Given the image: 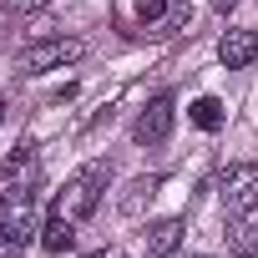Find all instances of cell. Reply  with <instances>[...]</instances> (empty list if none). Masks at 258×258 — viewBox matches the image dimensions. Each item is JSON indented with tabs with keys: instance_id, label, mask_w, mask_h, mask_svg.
Wrapping results in <instances>:
<instances>
[{
	"instance_id": "1",
	"label": "cell",
	"mask_w": 258,
	"mask_h": 258,
	"mask_svg": "<svg viewBox=\"0 0 258 258\" xmlns=\"http://www.w3.org/2000/svg\"><path fill=\"white\" fill-rule=\"evenodd\" d=\"M106 182H111V162H86V167H76V172L66 177V187L56 192V208H61L71 223H81V218H91V213L101 208Z\"/></svg>"
},
{
	"instance_id": "2",
	"label": "cell",
	"mask_w": 258,
	"mask_h": 258,
	"mask_svg": "<svg viewBox=\"0 0 258 258\" xmlns=\"http://www.w3.org/2000/svg\"><path fill=\"white\" fill-rule=\"evenodd\" d=\"M81 56H86V41H76V36H41V41H31L21 51V71L26 76H46V71L76 66Z\"/></svg>"
},
{
	"instance_id": "3",
	"label": "cell",
	"mask_w": 258,
	"mask_h": 258,
	"mask_svg": "<svg viewBox=\"0 0 258 258\" xmlns=\"http://www.w3.org/2000/svg\"><path fill=\"white\" fill-rule=\"evenodd\" d=\"M0 228L11 238H21V243H31L41 233V223H36V187L31 182H6V192H0Z\"/></svg>"
},
{
	"instance_id": "4",
	"label": "cell",
	"mask_w": 258,
	"mask_h": 258,
	"mask_svg": "<svg viewBox=\"0 0 258 258\" xmlns=\"http://www.w3.org/2000/svg\"><path fill=\"white\" fill-rule=\"evenodd\" d=\"M218 198H223L228 218H248L258 208V162H233L218 182Z\"/></svg>"
},
{
	"instance_id": "5",
	"label": "cell",
	"mask_w": 258,
	"mask_h": 258,
	"mask_svg": "<svg viewBox=\"0 0 258 258\" xmlns=\"http://www.w3.org/2000/svg\"><path fill=\"white\" fill-rule=\"evenodd\" d=\"M172 121H177V101L167 96V91H157L142 111H137V121H132V137L142 142V147H162L167 137H172Z\"/></svg>"
},
{
	"instance_id": "6",
	"label": "cell",
	"mask_w": 258,
	"mask_h": 258,
	"mask_svg": "<svg viewBox=\"0 0 258 258\" xmlns=\"http://www.w3.org/2000/svg\"><path fill=\"white\" fill-rule=\"evenodd\" d=\"M218 61H223L228 71H243V66H253V61H258V31H248V26H233V31H223V41H218Z\"/></svg>"
},
{
	"instance_id": "7",
	"label": "cell",
	"mask_w": 258,
	"mask_h": 258,
	"mask_svg": "<svg viewBox=\"0 0 258 258\" xmlns=\"http://www.w3.org/2000/svg\"><path fill=\"white\" fill-rule=\"evenodd\" d=\"M182 233H187V223L182 218H162V223H147V258H177V248H182Z\"/></svg>"
},
{
	"instance_id": "8",
	"label": "cell",
	"mask_w": 258,
	"mask_h": 258,
	"mask_svg": "<svg viewBox=\"0 0 258 258\" xmlns=\"http://www.w3.org/2000/svg\"><path fill=\"white\" fill-rule=\"evenodd\" d=\"M157 187H162V177L157 172H147V177H132V182H126V192L116 198V213H126V218H137L152 198H157Z\"/></svg>"
},
{
	"instance_id": "9",
	"label": "cell",
	"mask_w": 258,
	"mask_h": 258,
	"mask_svg": "<svg viewBox=\"0 0 258 258\" xmlns=\"http://www.w3.org/2000/svg\"><path fill=\"white\" fill-rule=\"evenodd\" d=\"M71 243H76V223H71L61 208H51V218L41 223V248H46V253H66Z\"/></svg>"
},
{
	"instance_id": "10",
	"label": "cell",
	"mask_w": 258,
	"mask_h": 258,
	"mask_svg": "<svg viewBox=\"0 0 258 258\" xmlns=\"http://www.w3.org/2000/svg\"><path fill=\"white\" fill-rule=\"evenodd\" d=\"M36 157H41L36 142L21 137V142L6 152V162H0V182H21V177H31V172H36Z\"/></svg>"
},
{
	"instance_id": "11",
	"label": "cell",
	"mask_w": 258,
	"mask_h": 258,
	"mask_svg": "<svg viewBox=\"0 0 258 258\" xmlns=\"http://www.w3.org/2000/svg\"><path fill=\"white\" fill-rule=\"evenodd\" d=\"M223 243H228V253H253L258 258V223L253 218H228Z\"/></svg>"
},
{
	"instance_id": "12",
	"label": "cell",
	"mask_w": 258,
	"mask_h": 258,
	"mask_svg": "<svg viewBox=\"0 0 258 258\" xmlns=\"http://www.w3.org/2000/svg\"><path fill=\"white\" fill-rule=\"evenodd\" d=\"M187 116L203 126V132H218V126H223V101H218V96H198V101L187 106Z\"/></svg>"
},
{
	"instance_id": "13",
	"label": "cell",
	"mask_w": 258,
	"mask_h": 258,
	"mask_svg": "<svg viewBox=\"0 0 258 258\" xmlns=\"http://www.w3.org/2000/svg\"><path fill=\"white\" fill-rule=\"evenodd\" d=\"M162 16H167V0H137V21L142 26H157Z\"/></svg>"
},
{
	"instance_id": "14",
	"label": "cell",
	"mask_w": 258,
	"mask_h": 258,
	"mask_svg": "<svg viewBox=\"0 0 258 258\" xmlns=\"http://www.w3.org/2000/svg\"><path fill=\"white\" fill-rule=\"evenodd\" d=\"M41 6H51V0H0V11H11V16H31Z\"/></svg>"
},
{
	"instance_id": "15",
	"label": "cell",
	"mask_w": 258,
	"mask_h": 258,
	"mask_svg": "<svg viewBox=\"0 0 258 258\" xmlns=\"http://www.w3.org/2000/svg\"><path fill=\"white\" fill-rule=\"evenodd\" d=\"M21 253H26V243H21V238H11L6 228H0V258H21Z\"/></svg>"
},
{
	"instance_id": "16",
	"label": "cell",
	"mask_w": 258,
	"mask_h": 258,
	"mask_svg": "<svg viewBox=\"0 0 258 258\" xmlns=\"http://www.w3.org/2000/svg\"><path fill=\"white\" fill-rule=\"evenodd\" d=\"M213 6H218V11H228V6H238V0H213Z\"/></svg>"
},
{
	"instance_id": "17",
	"label": "cell",
	"mask_w": 258,
	"mask_h": 258,
	"mask_svg": "<svg viewBox=\"0 0 258 258\" xmlns=\"http://www.w3.org/2000/svg\"><path fill=\"white\" fill-rule=\"evenodd\" d=\"M0 121H6V96H0Z\"/></svg>"
},
{
	"instance_id": "18",
	"label": "cell",
	"mask_w": 258,
	"mask_h": 258,
	"mask_svg": "<svg viewBox=\"0 0 258 258\" xmlns=\"http://www.w3.org/2000/svg\"><path fill=\"white\" fill-rule=\"evenodd\" d=\"M86 258H106V253H86Z\"/></svg>"
},
{
	"instance_id": "19",
	"label": "cell",
	"mask_w": 258,
	"mask_h": 258,
	"mask_svg": "<svg viewBox=\"0 0 258 258\" xmlns=\"http://www.w3.org/2000/svg\"><path fill=\"white\" fill-rule=\"evenodd\" d=\"M192 258H213V253H192Z\"/></svg>"
}]
</instances>
